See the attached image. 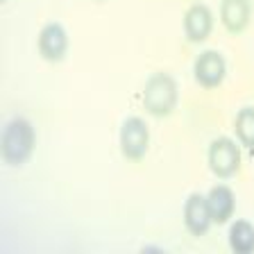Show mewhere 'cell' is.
I'll return each mask as SVG.
<instances>
[{"instance_id": "cell-1", "label": "cell", "mask_w": 254, "mask_h": 254, "mask_svg": "<svg viewBox=\"0 0 254 254\" xmlns=\"http://www.w3.org/2000/svg\"><path fill=\"white\" fill-rule=\"evenodd\" d=\"M37 145V134H34V125L27 118L16 116L2 129V138H0V154L7 166H23L34 152Z\"/></svg>"}, {"instance_id": "cell-9", "label": "cell", "mask_w": 254, "mask_h": 254, "mask_svg": "<svg viewBox=\"0 0 254 254\" xmlns=\"http://www.w3.org/2000/svg\"><path fill=\"white\" fill-rule=\"evenodd\" d=\"M252 18V0H220V23L229 34H241Z\"/></svg>"}, {"instance_id": "cell-11", "label": "cell", "mask_w": 254, "mask_h": 254, "mask_svg": "<svg viewBox=\"0 0 254 254\" xmlns=\"http://www.w3.org/2000/svg\"><path fill=\"white\" fill-rule=\"evenodd\" d=\"M229 248L236 254H250L254 252V225L250 220H236L232 222L227 234Z\"/></svg>"}, {"instance_id": "cell-4", "label": "cell", "mask_w": 254, "mask_h": 254, "mask_svg": "<svg viewBox=\"0 0 254 254\" xmlns=\"http://www.w3.org/2000/svg\"><path fill=\"white\" fill-rule=\"evenodd\" d=\"M118 145L125 159L138 161L148 154L150 150V127L141 116H129L123 121L121 134H118Z\"/></svg>"}, {"instance_id": "cell-5", "label": "cell", "mask_w": 254, "mask_h": 254, "mask_svg": "<svg viewBox=\"0 0 254 254\" xmlns=\"http://www.w3.org/2000/svg\"><path fill=\"white\" fill-rule=\"evenodd\" d=\"M193 77L204 89H216L227 77V62L218 50H202L193 64Z\"/></svg>"}, {"instance_id": "cell-8", "label": "cell", "mask_w": 254, "mask_h": 254, "mask_svg": "<svg viewBox=\"0 0 254 254\" xmlns=\"http://www.w3.org/2000/svg\"><path fill=\"white\" fill-rule=\"evenodd\" d=\"M211 225H213V220H211L209 204H206V195L190 193L184 202V227L193 236H204Z\"/></svg>"}, {"instance_id": "cell-6", "label": "cell", "mask_w": 254, "mask_h": 254, "mask_svg": "<svg viewBox=\"0 0 254 254\" xmlns=\"http://www.w3.org/2000/svg\"><path fill=\"white\" fill-rule=\"evenodd\" d=\"M37 48H39V55L46 62L59 64L66 57V53H68V32H66V27L57 21L46 23L41 27V32H39Z\"/></svg>"}, {"instance_id": "cell-2", "label": "cell", "mask_w": 254, "mask_h": 254, "mask_svg": "<svg viewBox=\"0 0 254 254\" xmlns=\"http://www.w3.org/2000/svg\"><path fill=\"white\" fill-rule=\"evenodd\" d=\"M180 102V86L175 82L173 75L159 70L152 73L143 86V107L150 116L154 118H166L175 111Z\"/></svg>"}, {"instance_id": "cell-14", "label": "cell", "mask_w": 254, "mask_h": 254, "mask_svg": "<svg viewBox=\"0 0 254 254\" xmlns=\"http://www.w3.org/2000/svg\"><path fill=\"white\" fill-rule=\"evenodd\" d=\"M2 2H7V0H2Z\"/></svg>"}, {"instance_id": "cell-10", "label": "cell", "mask_w": 254, "mask_h": 254, "mask_svg": "<svg viewBox=\"0 0 254 254\" xmlns=\"http://www.w3.org/2000/svg\"><path fill=\"white\" fill-rule=\"evenodd\" d=\"M206 204L211 211V220L216 225H225L236 211V195L227 184H216L206 193Z\"/></svg>"}, {"instance_id": "cell-7", "label": "cell", "mask_w": 254, "mask_h": 254, "mask_svg": "<svg viewBox=\"0 0 254 254\" xmlns=\"http://www.w3.org/2000/svg\"><path fill=\"white\" fill-rule=\"evenodd\" d=\"M213 11L204 2H193L184 14V34L190 43H204L213 32Z\"/></svg>"}, {"instance_id": "cell-13", "label": "cell", "mask_w": 254, "mask_h": 254, "mask_svg": "<svg viewBox=\"0 0 254 254\" xmlns=\"http://www.w3.org/2000/svg\"><path fill=\"white\" fill-rule=\"evenodd\" d=\"M95 2H102V0H95Z\"/></svg>"}, {"instance_id": "cell-12", "label": "cell", "mask_w": 254, "mask_h": 254, "mask_svg": "<svg viewBox=\"0 0 254 254\" xmlns=\"http://www.w3.org/2000/svg\"><path fill=\"white\" fill-rule=\"evenodd\" d=\"M234 132H236L238 143L254 152V107L238 109L236 121H234Z\"/></svg>"}, {"instance_id": "cell-3", "label": "cell", "mask_w": 254, "mask_h": 254, "mask_svg": "<svg viewBox=\"0 0 254 254\" xmlns=\"http://www.w3.org/2000/svg\"><path fill=\"white\" fill-rule=\"evenodd\" d=\"M206 164L216 177L227 180L241 168V145L229 136L213 138L209 143V150H206Z\"/></svg>"}]
</instances>
